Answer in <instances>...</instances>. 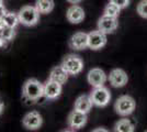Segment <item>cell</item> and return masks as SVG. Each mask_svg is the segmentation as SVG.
<instances>
[{
    "mask_svg": "<svg viewBox=\"0 0 147 132\" xmlns=\"http://www.w3.org/2000/svg\"><path fill=\"white\" fill-rule=\"evenodd\" d=\"M40 14L35 6H24L20 9L18 12L19 21L21 24L25 26H33L37 24L38 20H40Z\"/></svg>",
    "mask_w": 147,
    "mask_h": 132,
    "instance_id": "cell-2",
    "label": "cell"
},
{
    "mask_svg": "<svg viewBox=\"0 0 147 132\" xmlns=\"http://www.w3.org/2000/svg\"><path fill=\"white\" fill-rule=\"evenodd\" d=\"M54 0H36L35 8L38 10L41 14H47L54 10Z\"/></svg>",
    "mask_w": 147,
    "mask_h": 132,
    "instance_id": "cell-18",
    "label": "cell"
},
{
    "mask_svg": "<svg viewBox=\"0 0 147 132\" xmlns=\"http://www.w3.org/2000/svg\"><path fill=\"white\" fill-rule=\"evenodd\" d=\"M68 77H69V73L63 67V65L61 64L58 66H54L53 68L51 69L49 79L55 81V82L64 85L68 81Z\"/></svg>",
    "mask_w": 147,
    "mask_h": 132,
    "instance_id": "cell-15",
    "label": "cell"
},
{
    "mask_svg": "<svg viewBox=\"0 0 147 132\" xmlns=\"http://www.w3.org/2000/svg\"><path fill=\"white\" fill-rule=\"evenodd\" d=\"M69 46L73 50L81 51L88 47V33L86 32H76L69 40Z\"/></svg>",
    "mask_w": 147,
    "mask_h": 132,
    "instance_id": "cell-12",
    "label": "cell"
},
{
    "mask_svg": "<svg viewBox=\"0 0 147 132\" xmlns=\"http://www.w3.org/2000/svg\"><path fill=\"white\" fill-rule=\"evenodd\" d=\"M92 106H93V104H92L90 95L89 96L88 95H81L75 101V109L84 113L89 112L91 110Z\"/></svg>",
    "mask_w": 147,
    "mask_h": 132,
    "instance_id": "cell-16",
    "label": "cell"
},
{
    "mask_svg": "<svg viewBox=\"0 0 147 132\" xmlns=\"http://www.w3.org/2000/svg\"><path fill=\"white\" fill-rule=\"evenodd\" d=\"M22 94L25 99L36 101L44 97V85L36 78H30L23 84Z\"/></svg>",
    "mask_w": 147,
    "mask_h": 132,
    "instance_id": "cell-1",
    "label": "cell"
},
{
    "mask_svg": "<svg viewBox=\"0 0 147 132\" xmlns=\"http://www.w3.org/2000/svg\"><path fill=\"white\" fill-rule=\"evenodd\" d=\"M93 131H94V132H96V131H107V130H105V129H94Z\"/></svg>",
    "mask_w": 147,
    "mask_h": 132,
    "instance_id": "cell-27",
    "label": "cell"
},
{
    "mask_svg": "<svg viewBox=\"0 0 147 132\" xmlns=\"http://www.w3.org/2000/svg\"><path fill=\"white\" fill-rule=\"evenodd\" d=\"M61 65L69 73V75H78L84 70V61L75 54L66 55L63 58Z\"/></svg>",
    "mask_w": 147,
    "mask_h": 132,
    "instance_id": "cell-4",
    "label": "cell"
},
{
    "mask_svg": "<svg viewBox=\"0 0 147 132\" xmlns=\"http://www.w3.org/2000/svg\"><path fill=\"white\" fill-rule=\"evenodd\" d=\"M107 34L100 30H94L88 33V47L93 51L101 50L107 44Z\"/></svg>",
    "mask_w": 147,
    "mask_h": 132,
    "instance_id": "cell-6",
    "label": "cell"
},
{
    "mask_svg": "<svg viewBox=\"0 0 147 132\" xmlns=\"http://www.w3.org/2000/svg\"><path fill=\"white\" fill-rule=\"evenodd\" d=\"M135 108H136V102H135L134 98L129 95H123L121 97H119L114 104L115 112L122 117L132 114L134 112Z\"/></svg>",
    "mask_w": 147,
    "mask_h": 132,
    "instance_id": "cell-3",
    "label": "cell"
},
{
    "mask_svg": "<svg viewBox=\"0 0 147 132\" xmlns=\"http://www.w3.org/2000/svg\"><path fill=\"white\" fill-rule=\"evenodd\" d=\"M134 125L129 119L119 120L114 126V131L117 132H134Z\"/></svg>",
    "mask_w": 147,
    "mask_h": 132,
    "instance_id": "cell-19",
    "label": "cell"
},
{
    "mask_svg": "<svg viewBox=\"0 0 147 132\" xmlns=\"http://www.w3.org/2000/svg\"><path fill=\"white\" fill-rule=\"evenodd\" d=\"M87 120H88L87 113H84L75 109L68 114L67 123L69 128H71L74 130L75 129H81V128H84L86 126Z\"/></svg>",
    "mask_w": 147,
    "mask_h": 132,
    "instance_id": "cell-10",
    "label": "cell"
},
{
    "mask_svg": "<svg viewBox=\"0 0 147 132\" xmlns=\"http://www.w3.org/2000/svg\"><path fill=\"white\" fill-rule=\"evenodd\" d=\"M9 41H7L6 39H3L2 37H0V49H5L7 46V43Z\"/></svg>",
    "mask_w": 147,
    "mask_h": 132,
    "instance_id": "cell-24",
    "label": "cell"
},
{
    "mask_svg": "<svg viewBox=\"0 0 147 132\" xmlns=\"http://www.w3.org/2000/svg\"><path fill=\"white\" fill-rule=\"evenodd\" d=\"M67 20L73 24H78L85 19V10L78 5H73L68 8L66 12Z\"/></svg>",
    "mask_w": 147,
    "mask_h": 132,
    "instance_id": "cell-14",
    "label": "cell"
},
{
    "mask_svg": "<svg viewBox=\"0 0 147 132\" xmlns=\"http://www.w3.org/2000/svg\"><path fill=\"white\" fill-rule=\"evenodd\" d=\"M0 22L2 23V25L10 26V28H16L20 23L18 13L6 11V12L3 13V16L0 18Z\"/></svg>",
    "mask_w": 147,
    "mask_h": 132,
    "instance_id": "cell-17",
    "label": "cell"
},
{
    "mask_svg": "<svg viewBox=\"0 0 147 132\" xmlns=\"http://www.w3.org/2000/svg\"><path fill=\"white\" fill-rule=\"evenodd\" d=\"M61 84L49 79L44 84V97L46 99H56L61 94Z\"/></svg>",
    "mask_w": 147,
    "mask_h": 132,
    "instance_id": "cell-13",
    "label": "cell"
},
{
    "mask_svg": "<svg viewBox=\"0 0 147 132\" xmlns=\"http://www.w3.org/2000/svg\"><path fill=\"white\" fill-rule=\"evenodd\" d=\"M117 26H119L117 18L110 17L107 14H103L98 21V30H100L105 34L113 33L117 29Z\"/></svg>",
    "mask_w": 147,
    "mask_h": 132,
    "instance_id": "cell-9",
    "label": "cell"
},
{
    "mask_svg": "<svg viewBox=\"0 0 147 132\" xmlns=\"http://www.w3.org/2000/svg\"><path fill=\"white\" fill-rule=\"evenodd\" d=\"M66 1H68V2L71 3V5H78V3L81 2L82 0H66Z\"/></svg>",
    "mask_w": 147,
    "mask_h": 132,
    "instance_id": "cell-25",
    "label": "cell"
},
{
    "mask_svg": "<svg viewBox=\"0 0 147 132\" xmlns=\"http://www.w3.org/2000/svg\"><path fill=\"white\" fill-rule=\"evenodd\" d=\"M121 8L115 5V3H113V2H109L105 8H104V11H103V14H107V16H110V17H114V18H117L119 16H120V12H121Z\"/></svg>",
    "mask_w": 147,
    "mask_h": 132,
    "instance_id": "cell-20",
    "label": "cell"
},
{
    "mask_svg": "<svg viewBox=\"0 0 147 132\" xmlns=\"http://www.w3.org/2000/svg\"><path fill=\"white\" fill-rule=\"evenodd\" d=\"M110 1L113 2V3H115V5H117L121 9H124V8L129 7V2H131V0H110Z\"/></svg>",
    "mask_w": 147,
    "mask_h": 132,
    "instance_id": "cell-23",
    "label": "cell"
},
{
    "mask_svg": "<svg viewBox=\"0 0 147 132\" xmlns=\"http://www.w3.org/2000/svg\"><path fill=\"white\" fill-rule=\"evenodd\" d=\"M107 79H108V76L104 73V70L98 68V67L90 69L88 75H87V81L93 88L103 86L104 83L107 82Z\"/></svg>",
    "mask_w": 147,
    "mask_h": 132,
    "instance_id": "cell-11",
    "label": "cell"
},
{
    "mask_svg": "<svg viewBox=\"0 0 147 132\" xmlns=\"http://www.w3.org/2000/svg\"><path fill=\"white\" fill-rule=\"evenodd\" d=\"M90 97H91L93 106H97V107H105L109 105V102L111 100L110 91L104 86L94 87V89L90 94Z\"/></svg>",
    "mask_w": 147,
    "mask_h": 132,
    "instance_id": "cell-5",
    "label": "cell"
},
{
    "mask_svg": "<svg viewBox=\"0 0 147 132\" xmlns=\"http://www.w3.org/2000/svg\"><path fill=\"white\" fill-rule=\"evenodd\" d=\"M3 7V0H0V8Z\"/></svg>",
    "mask_w": 147,
    "mask_h": 132,
    "instance_id": "cell-28",
    "label": "cell"
},
{
    "mask_svg": "<svg viewBox=\"0 0 147 132\" xmlns=\"http://www.w3.org/2000/svg\"><path fill=\"white\" fill-rule=\"evenodd\" d=\"M43 123V118L37 111H30L22 119V125L28 130H37Z\"/></svg>",
    "mask_w": 147,
    "mask_h": 132,
    "instance_id": "cell-8",
    "label": "cell"
},
{
    "mask_svg": "<svg viewBox=\"0 0 147 132\" xmlns=\"http://www.w3.org/2000/svg\"><path fill=\"white\" fill-rule=\"evenodd\" d=\"M136 11L140 14V17L144 18V19H147V0H142V1L138 2Z\"/></svg>",
    "mask_w": 147,
    "mask_h": 132,
    "instance_id": "cell-22",
    "label": "cell"
},
{
    "mask_svg": "<svg viewBox=\"0 0 147 132\" xmlns=\"http://www.w3.org/2000/svg\"><path fill=\"white\" fill-rule=\"evenodd\" d=\"M108 81L111 84V86L115 88L124 87L129 82V76L125 70L122 68H114L110 72L108 76Z\"/></svg>",
    "mask_w": 147,
    "mask_h": 132,
    "instance_id": "cell-7",
    "label": "cell"
},
{
    "mask_svg": "<svg viewBox=\"0 0 147 132\" xmlns=\"http://www.w3.org/2000/svg\"><path fill=\"white\" fill-rule=\"evenodd\" d=\"M0 37H2L3 39H6L7 41H11L16 37V31L14 28H10V26H6L2 25L0 28Z\"/></svg>",
    "mask_w": 147,
    "mask_h": 132,
    "instance_id": "cell-21",
    "label": "cell"
},
{
    "mask_svg": "<svg viewBox=\"0 0 147 132\" xmlns=\"http://www.w3.org/2000/svg\"><path fill=\"white\" fill-rule=\"evenodd\" d=\"M3 109H5V105H3V104H2L1 101H0V114L2 113V111H3Z\"/></svg>",
    "mask_w": 147,
    "mask_h": 132,
    "instance_id": "cell-26",
    "label": "cell"
}]
</instances>
